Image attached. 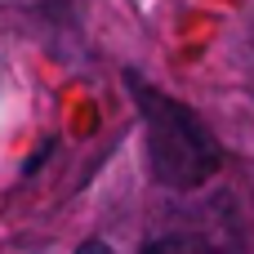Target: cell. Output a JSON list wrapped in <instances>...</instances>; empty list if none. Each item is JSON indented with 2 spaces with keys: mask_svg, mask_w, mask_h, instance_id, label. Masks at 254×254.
Returning <instances> with one entry per match:
<instances>
[{
  "mask_svg": "<svg viewBox=\"0 0 254 254\" xmlns=\"http://www.w3.org/2000/svg\"><path fill=\"white\" fill-rule=\"evenodd\" d=\"M125 89H129V98H134V107L143 116V129H147V165H152V179L165 183V188H179V192L201 188L219 170V161H223L219 156V143L201 125V116L188 103H179V98L143 85L134 71L125 76Z\"/></svg>",
  "mask_w": 254,
  "mask_h": 254,
  "instance_id": "6da1fadb",
  "label": "cell"
},
{
  "mask_svg": "<svg viewBox=\"0 0 254 254\" xmlns=\"http://www.w3.org/2000/svg\"><path fill=\"white\" fill-rule=\"evenodd\" d=\"M143 254H188V250H183L179 241H156V246H147Z\"/></svg>",
  "mask_w": 254,
  "mask_h": 254,
  "instance_id": "7a4b0ae2",
  "label": "cell"
},
{
  "mask_svg": "<svg viewBox=\"0 0 254 254\" xmlns=\"http://www.w3.org/2000/svg\"><path fill=\"white\" fill-rule=\"evenodd\" d=\"M76 254H112V246H107V241H85Z\"/></svg>",
  "mask_w": 254,
  "mask_h": 254,
  "instance_id": "3957f363",
  "label": "cell"
}]
</instances>
